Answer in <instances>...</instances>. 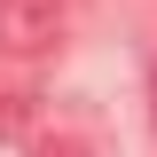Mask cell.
<instances>
[{
	"label": "cell",
	"mask_w": 157,
	"mask_h": 157,
	"mask_svg": "<svg viewBox=\"0 0 157 157\" xmlns=\"http://www.w3.org/2000/svg\"><path fill=\"white\" fill-rule=\"evenodd\" d=\"M32 157H86V149H78V141H39Z\"/></svg>",
	"instance_id": "obj_2"
},
{
	"label": "cell",
	"mask_w": 157,
	"mask_h": 157,
	"mask_svg": "<svg viewBox=\"0 0 157 157\" xmlns=\"http://www.w3.org/2000/svg\"><path fill=\"white\" fill-rule=\"evenodd\" d=\"M86 0H0V55H47L63 47Z\"/></svg>",
	"instance_id": "obj_1"
},
{
	"label": "cell",
	"mask_w": 157,
	"mask_h": 157,
	"mask_svg": "<svg viewBox=\"0 0 157 157\" xmlns=\"http://www.w3.org/2000/svg\"><path fill=\"white\" fill-rule=\"evenodd\" d=\"M149 118H157V71H149Z\"/></svg>",
	"instance_id": "obj_3"
}]
</instances>
